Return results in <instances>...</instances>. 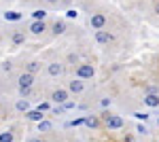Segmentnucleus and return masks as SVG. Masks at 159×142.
<instances>
[{
  "label": "nucleus",
  "instance_id": "bb28decb",
  "mask_svg": "<svg viewBox=\"0 0 159 142\" xmlns=\"http://www.w3.org/2000/svg\"><path fill=\"white\" fill-rule=\"evenodd\" d=\"M45 2H47V4H57L60 0H45Z\"/></svg>",
  "mask_w": 159,
  "mask_h": 142
},
{
  "label": "nucleus",
  "instance_id": "0eeeda50",
  "mask_svg": "<svg viewBox=\"0 0 159 142\" xmlns=\"http://www.w3.org/2000/svg\"><path fill=\"white\" fill-rule=\"evenodd\" d=\"M51 100L57 102V104H64V102H68V91H66V89H55V91L51 94Z\"/></svg>",
  "mask_w": 159,
  "mask_h": 142
},
{
  "label": "nucleus",
  "instance_id": "cd10ccee",
  "mask_svg": "<svg viewBox=\"0 0 159 142\" xmlns=\"http://www.w3.org/2000/svg\"><path fill=\"white\" fill-rule=\"evenodd\" d=\"M28 142H43V140H40V138H30Z\"/></svg>",
  "mask_w": 159,
  "mask_h": 142
},
{
  "label": "nucleus",
  "instance_id": "39448f33",
  "mask_svg": "<svg viewBox=\"0 0 159 142\" xmlns=\"http://www.w3.org/2000/svg\"><path fill=\"white\" fill-rule=\"evenodd\" d=\"M89 24H91V28H93V30H102V28L106 25V17H104L102 13H96V15H91Z\"/></svg>",
  "mask_w": 159,
  "mask_h": 142
},
{
  "label": "nucleus",
  "instance_id": "9d476101",
  "mask_svg": "<svg viewBox=\"0 0 159 142\" xmlns=\"http://www.w3.org/2000/svg\"><path fill=\"white\" fill-rule=\"evenodd\" d=\"M45 30H47V24H45V21H34V24L30 25V32H32V34H43V32H45Z\"/></svg>",
  "mask_w": 159,
  "mask_h": 142
},
{
  "label": "nucleus",
  "instance_id": "aec40b11",
  "mask_svg": "<svg viewBox=\"0 0 159 142\" xmlns=\"http://www.w3.org/2000/svg\"><path fill=\"white\" fill-rule=\"evenodd\" d=\"M4 17H7V19H11V21H17V19H21V15H19V13H4Z\"/></svg>",
  "mask_w": 159,
  "mask_h": 142
},
{
  "label": "nucleus",
  "instance_id": "7ed1b4c3",
  "mask_svg": "<svg viewBox=\"0 0 159 142\" xmlns=\"http://www.w3.org/2000/svg\"><path fill=\"white\" fill-rule=\"evenodd\" d=\"M19 89H32V85H34V74H30V72H24L21 76H19Z\"/></svg>",
  "mask_w": 159,
  "mask_h": 142
},
{
  "label": "nucleus",
  "instance_id": "f03ea898",
  "mask_svg": "<svg viewBox=\"0 0 159 142\" xmlns=\"http://www.w3.org/2000/svg\"><path fill=\"white\" fill-rule=\"evenodd\" d=\"M93 74H96V68L91 64H81L76 68V79H93Z\"/></svg>",
  "mask_w": 159,
  "mask_h": 142
},
{
  "label": "nucleus",
  "instance_id": "9b49d317",
  "mask_svg": "<svg viewBox=\"0 0 159 142\" xmlns=\"http://www.w3.org/2000/svg\"><path fill=\"white\" fill-rule=\"evenodd\" d=\"M25 117L30 119V121H43V119H45V115H43V110H40V108H36V110H28V112H25Z\"/></svg>",
  "mask_w": 159,
  "mask_h": 142
},
{
  "label": "nucleus",
  "instance_id": "ddd939ff",
  "mask_svg": "<svg viewBox=\"0 0 159 142\" xmlns=\"http://www.w3.org/2000/svg\"><path fill=\"white\" fill-rule=\"evenodd\" d=\"M40 68H43V64H40V62H30V64H28V68H25V72L36 74V72H40Z\"/></svg>",
  "mask_w": 159,
  "mask_h": 142
},
{
  "label": "nucleus",
  "instance_id": "423d86ee",
  "mask_svg": "<svg viewBox=\"0 0 159 142\" xmlns=\"http://www.w3.org/2000/svg\"><path fill=\"white\" fill-rule=\"evenodd\" d=\"M47 74H49V76H60V74H64V64L51 62L49 66H47Z\"/></svg>",
  "mask_w": 159,
  "mask_h": 142
},
{
  "label": "nucleus",
  "instance_id": "6e6552de",
  "mask_svg": "<svg viewBox=\"0 0 159 142\" xmlns=\"http://www.w3.org/2000/svg\"><path fill=\"white\" fill-rule=\"evenodd\" d=\"M144 104L148 108H157L159 106V94H147L144 95Z\"/></svg>",
  "mask_w": 159,
  "mask_h": 142
},
{
  "label": "nucleus",
  "instance_id": "a878e982",
  "mask_svg": "<svg viewBox=\"0 0 159 142\" xmlns=\"http://www.w3.org/2000/svg\"><path fill=\"white\" fill-rule=\"evenodd\" d=\"M100 104H102V106H104V108H106V106H110V98H104V100H102Z\"/></svg>",
  "mask_w": 159,
  "mask_h": 142
},
{
  "label": "nucleus",
  "instance_id": "f3484780",
  "mask_svg": "<svg viewBox=\"0 0 159 142\" xmlns=\"http://www.w3.org/2000/svg\"><path fill=\"white\" fill-rule=\"evenodd\" d=\"M85 125L87 127H93V130H96V127H100V121L96 117H87L85 119Z\"/></svg>",
  "mask_w": 159,
  "mask_h": 142
},
{
  "label": "nucleus",
  "instance_id": "393cba45",
  "mask_svg": "<svg viewBox=\"0 0 159 142\" xmlns=\"http://www.w3.org/2000/svg\"><path fill=\"white\" fill-rule=\"evenodd\" d=\"M147 91H148V94H159V87H155V85H153V87H148Z\"/></svg>",
  "mask_w": 159,
  "mask_h": 142
},
{
  "label": "nucleus",
  "instance_id": "4468645a",
  "mask_svg": "<svg viewBox=\"0 0 159 142\" xmlns=\"http://www.w3.org/2000/svg\"><path fill=\"white\" fill-rule=\"evenodd\" d=\"M64 32H66V21H55V24H53V34L60 36V34H64Z\"/></svg>",
  "mask_w": 159,
  "mask_h": 142
},
{
  "label": "nucleus",
  "instance_id": "f257e3e1",
  "mask_svg": "<svg viewBox=\"0 0 159 142\" xmlns=\"http://www.w3.org/2000/svg\"><path fill=\"white\" fill-rule=\"evenodd\" d=\"M102 121L108 130H121L123 127V119L119 115H110V112H102Z\"/></svg>",
  "mask_w": 159,
  "mask_h": 142
},
{
  "label": "nucleus",
  "instance_id": "412c9836",
  "mask_svg": "<svg viewBox=\"0 0 159 142\" xmlns=\"http://www.w3.org/2000/svg\"><path fill=\"white\" fill-rule=\"evenodd\" d=\"M76 15H79V13L74 11V9H68V11H66V17H70V19H74Z\"/></svg>",
  "mask_w": 159,
  "mask_h": 142
},
{
  "label": "nucleus",
  "instance_id": "a211bd4d",
  "mask_svg": "<svg viewBox=\"0 0 159 142\" xmlns=\"http://www.w3.org/2000/svg\"><path fill=\"white\" fill-rule=\"evenodd\" d=\"M13 140H15L13 131H4V134H0V142H13Z\"/></svg>",
  "mask_w": 159,
  "mask_h": 142
},
{
  "label": "nucleus",
  "instance_id": "dca6fc26",
  "mask_svg": "<svg viewBox=\"0 0 159 142\" xmlns=\"http://www.w3.org/2000/svg\"><path fill=\"white\" fill-rule=\"evenodd\" d=\"M51 127H53V125H51L49 121H45V119L38 121V131H51Z\"/></svg>",
  "mask_w": 159,
  "mask_h": 142
},
{
  "label": "nucleus",
  "instance_id": "1a4fd4ad",
  "mask_svg": "<svg viewBox=\"0 0 159 142\" xmlns=\"http://www.w3.org/2000/svg\"><path fill=\"white\" fill-rule=\"evenodd\" d=\"M68 89H70L72 94H81V91L85 89V85H83V79H76V81H70V83H68Z\"/></svg>",
  "mask_w": 159,
  "mask_h": 142
},
{
  "label": "nucleus",
  "instance_id": "4be33fe9",
  "mask_svg": "<svg viewBox=\"0 0 159 142\" xmlns=\"http://www.w3.org/2000/svg\"><path fill=\"white\" fill-rule=\"evenodd\" d=\"M134 117H136V119H142V121H147L148 115H147V112H134Z\"/></svg>",
  "mask_w": 159,
  "mask_h": 142
},
{
  "label": "nucleus",
  "instance_id": "b1692460",
  "mask_svg": "<svg viewBox=\"0 0 159 142\" xmlns=\"http://www.w3.org/2000/svg\"><path fill=\"white\" fill-rule=\"evenodd\" d=\"M136 131H138V134H147V127H144V125H142V123H140V125H138V127H136Z\"/></svg>",
  "mask_w": 159,
  "mask_h": 142
},
{
  "label": "nucleus",
  "instance_id": "2eb2a0df",
  "mask_svg": "<svg viewBox=\"0 0 159 142\" xmlns=\"http://www.w3.org/2000/svg\"><path fill=\"white\" fill-rule=\"evenodd\" d=\"M32 17H34V21H45V17H47V11H45V9H36V11L32 13Z\"/></svg>",
  "mask_w": 159,
  "mask_h": 142
},
{
  "label": "nucleus",
  "instance_id": "6ab92c4d",
  "mask_svg": "<svg viewBox=\"0 0 159 142\" xmlns=\"http://www.w3.org/2000/svg\"><path fill=\"white\" fill-rule=\"evenodd\" d=\"M17 110H21V112H28V110H30V104H28L25 100H19V102H17Z\"/></svg>",
  "mask_w": 159,
  "mask_h": 142
},
{
  "label": "nucleus",
  "instance_id": "f8f14e48",
  "mask_svg": "<svg viewBox=\"0 0 159 142\" xmlns=\"http://www.w3.org/2000/svg\"><path fill=\"white\" fill-rule=\"evenodd\" d=\"M11 43H13V45H24V43H25V34H24V32H13Z\"/></svg>",
  "mask_w": 159,
  "mask_h": 142
},
{
  "label": "nucleus",
  "instance_id": "c756f323",
  "mask_svg": "<svg viewBox=\"0 0 159 142\" xmlns=\"http://www.w3.org/2000/svg\"><path fill=\"white\" fill-rule=\"evenodd\" d=\"M157 123H159V121H157Z\"/></svg>",
  "mask_w": 159,
  "mask_h": 142
},
{
  "label": "nucleus",
  "instance_id": "c85d7f7f",
  "mask_svg": "<svg viewBox=\"0 0 159 142\" xmlns=\"http://www.w3.org/2000/svg\"><path fill=\"white\" fill-rule=\"evenodd\" d=\"M155 13H157V15H159V2H157V4H155Z\"/></svg>",
  "mask_w": 159,
  "mask_h": 142
},
{
  "label": "nucleus",
  "instance_id": "5701e85b",
  "mask_svg": "<svg viewBox=\"0 0 159 142\" xmlns=\"http://www.w3.org/2000/svg\"><path fill=\"white\" fill-rule=\"evenodd\" d=\"M11 68H13L11 62H4V64H2V70H4V72H11Z\"/></svg>",
  "mask_w": 159,
  "mask_h": 142
},
{
  "label": "nucleus",
  "instance_id": "20e7f679",
  "mask_svg": "<svg viewBox=\"0 0 159 142\" xmlns=\"http://www.w3.org/2000/svg\"><path fill=\"white\" fill-rule=\"evenodd\" d=\"M96 43L98 45H108V43H112V34L106 32L104 28L102 30H96Z\"/></svg>",
  "mask_w": 159,
  "mask_h": 142
}]
</instances>
